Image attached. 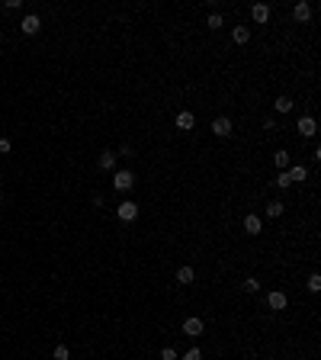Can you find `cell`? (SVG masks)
<instances>
[{
	"mask_svg": "<svg viewBox=\"0 0 321 360\" xmlns=\"http://www.w3.org/2000/svg\"><path fill=\"white\" fill-rule=\"evenodd\" d=\"M132 183H135V174H132V171H116V174H113V187L119 190V193L132 190Z\"/></svg>",
	"mask_w": 321,
	"mask_h": 360,
	"instance_id": "obj_1",
	"label": "cell"
},
{
	"mask_svg": "<svg viewBox=\"0 0 321 360\" xmlns=\"http://www.w3.org/2000/svg\"><path fill=\"white\" fill-rule=\"evenodd\" d=\"M116 216H119L122 222H135L138 219V203H132V200H126L119 209H116Z\"/></svg>",
	"mask_w": 321,
	"mask_h": 360,
	"instance_id": "obj_2",
	"label": "cell"
},
{
	"mask_svg": "<svg viewBox=\"0 0 321 360\" xmlns=\"http://www.w3.org/2000/svg\"><path fill=\"white\" fill-rule=\"evenodd\" d=\"M19 29H23V32H26V36H36V32H39V29H42V19H39V16H36V13H29V16H26V19H23V23H19Z\"/></svg>",
	"mask_w": 321,
	"mask_h": 360,
	"instance_id": "obj_3",
	"label": "cell"
},
{
	"mask_svg": "<svg viewBox=\"0 0 321 360\" xmlns=\"http://www.w3.org/2000/svg\"><path fill=\"white\" fill-rule=\"evenodd\" d=\"M212 132L218 135V139H228V135H231V119H228V116H218V119L212 122Z\"/></svg>",
	"mask_w": 321,
	"mask_h": 360,
	"instance_id": "obj_4",
	"label": "cell"
},
{
	"mask_svg": "<svg viewBox=\"0 0 321 360\" xmlns=\"http://www.w3.org/2000/svg\"><path fill=\"white\" fill-rule=\"evenodd\" d=\"M174 122H177V129H180V132H190V129L196 126V116L183 110V113H177V119H174Z\"/></svg>",
	"mask_w": 321,
	"mask_h": 360,
	"instance_id": "obj_5",
	"label": "cell"
},
{
	"mask_svg": "<svg viewBox=\"0 0 321 360\" xmlns=\"http://www.w3.org/2000/svg\"><path fill=\"white\" fill-rule=\"evenodd\" d=\"M183 335L199 338L202 335V318H187V322H183Z\"/></svg>",
	"mask_w": 321,
	"mask_h": 360,
	"instance_id": "obj_6",
	"label": "cell"
},
{
	"mask_svg": "<svg viewBox=\"0 0 321 360\" xmlns=\"http://www.w3.org/2000/svg\"><path fill=\"white\" fill-rule=\"evenodd\" d=\"M251 16H254V23H267L270 19V6L267 3H254L251 6Z\"/></svg>",
	"mask_w": 321,
	"mask_h": 360,
	"instance_id": "obj_7",
	"label": "cell"
},
{
	"mask_svg": "<svg viewBox=\"0 0 321 360\" xmlns=\"http://www.w3.org/2000/svg\"><path fill=\"white\" fill-rule=\"evenodd\" d=\"M299 135H305V139H312V135H315V119H312V116H302V119H299Z\"/></svg>",
	"mask_w": 321,
	"mask_h": 360,
	"instance_id": "obj_8",
	"label": "cell"
},
{
	"mask_svg": "<svg viewBox=\"0 0 321 360\" xmlns=\"http://www.w3.org/2000/svg\"><path fill=\"white\" fill-rule=\"evenodd\" d=\"M231 39H235L238 45L251 42V26H235V29H231Z\"/></svg>",
	"mask_w": 321,
	"mask_h": 360,
	"instance_id": "obj_9",
	"label": "cell"
},
{
	"mask_svg": "<svg viewBox=\"0 0 321 360\" xmlns=\"http://www.w3.org/2000/svg\"><path fill=\"white\" fill-rule=\"evenodd\" d=\"M267 305H270V309H286V293H279V289H273V293L267 296Z\"/></svg>",
	"mask_w": 321,
	"mask_h": 360,
	"instance_id": "obj_10",
	"label": "cell"
},
{
	"mask_svg": "<svg viewBox=\"0 0 321 360\" xmlns=\"http://www.w3.org/2000/svg\"><path fill=\"white\" fill-rule=\"evenodd\" d=\"M292 16H296L299 23H305V19L312 16V3H305V0H302V3H296V6H292Z\"/></svg>",
	"mask_w": 321,
	"mask_h": 360,
	"instance_id": "obj_11",
	"label": "cell"
},
{
	"mask_svg": "<svg viewBox=\"0 0 321 360\" xmlns=\"http://www.w3.org/2000/svg\"><path fill=\"white\" fill-rule=\"evenodd\" d=\"M193 280H196L193 267H180V270H177V283H180V287H190Z\"/></svg>",
	"mask_w": 321,
	"mask_h": 360,
	"instance_id": "obj_12",
	"label": "cell"
},
{
	"mask_svg": "<svg viewBox=\"0 0 321 360\" xmlns=\"http://www.w3.org/2000/svg\"><path fill=\"white\" fill-rule=\"evenodd\" d=\"M244 232H251V235H257V232H260V216H254V213H251V216H244Z\"/></svg>",
	"mask_w": 321,
	"mask_h": 360,
	"instance_id": "obj_13",
	"label": "cell"
},
{
	"mask_svg": "<svg viewBox=\"0 0 321 360\" xmlns=\"http://www.w3.org/2000/svg\"><path fill=\"white\" fill-rule=\"evenodd\" d=\"M116 167V154L113 151H103L100 154V171H113Z\"/></svg>",
	"mask_w": 321,
	"mask_h": 360,
	"instance_id": "obj_14",
	"label": "cell"
},
{
	"mask_svg": "<svg viewBox=\"0 0 321 360\" xmlns=\"http://www.w3.org/2000/svg\"><path fill=\"white\" fill-rule=\"evenodd\" d=\"M286 174H289V180H292V183H296V180H305V177H309V171H305V167H302V164H296V167H289V171H286Z\"/></svg>",
	"mask_w": 321,
	"mask_h": 360,
	"instance_id": "obj_15",
	"label": "cell"
},
{
	"mask_svg": "<svg viewBox=\"0 0 321 360\" xmlns=\"http://www.w3.org/2000/svg\"><path fill=\"white\" fill-rule=\"evenodd\" d=\"M283 209H286V203H279V200L267 203V216H270V219H276V216H283Z\"/></svg>",
	"mask_w": 321,
	"mask_h": 360,
	"instance_id": "obj_16",
	"label": "cell"
},
{
	"mask_svg": "<svg viewBox=\"0 0 321 360\" xmlns=\"http://www.w3.org/2000/svg\"><path fill=\"white\" fill-rule=\"evenodd\" d=\"M273 161H276L279 171H286V167H289V154H286V151H276V154H273Z\"/></svg>",
	"mask_w": 321,
	"mask_h": 360,
	"instance_id": "obj_17",
	"label": "cell"
},
{
	"mask_svg": "<svg viewBox=\"0 0 321 360\" xmlns=\"http://www.w3.org/2000/svg\"><path fill=\"white\" fill-rule=\"evenodd\" d=\"M292 110V100L289 97H276V113H289Z\"/></svg>",
	"mask_w": 321,
	"mask_h": 360,
	"instance_id": "obj_18",
	"label": "cell"
},
{
	"mask_svg": "<svg viewBox=\"0 0 321 360\" xmlns=\"http://www.w3.org/2000/svg\"><path fill=\"white\" fill-rule=\"evenodd\" d=\"M276 187H279V190L292 187V180H289V174H286V171H279V174H276Z\"/></svg>",
	"mask_w": 321,
	"mask_h": 360,
	"instance_id": "obj_19",
	"label": "cell"
},
{
	"mask_svg": "<svg viewBox=\"0 0 321 360\" xmlns=\"http://www.w3.org/2000/svg\"><path fill=\"white\" fill-rule=\"evenodd\" d=\"M55 360H71V351H67L64 344H58V348H55Z\"/></svg>",
	"mask_w": 321,
	"mask_h": 360,
	"instance_id": "obj_20",
	"label": "cell"
},
{
	"mask_svg": "<svg viewBox=\"0 0 321 360\" xmlns=\"http://www.w3.org/2000/svg\"><path fill=\"white\" fill-rule=\"evenodd\" d=\"M257 289H260V283H257L254 277H248V280H244V293H257Z\"/></svg>",
	"mask_w": 321,
	"mask_h": 360,
	"instance_id": "obj_21",
	"label": "cell"
},
{
	"mask_svg": "<svg viewBox=\"0 0 321 360\" xmlns=\"http://www.w3.org/2000/svg\"><path fill=\"white\" fill-rule=\"evenodd\" d=\"M309 289H312V293H318V289H321V277H318V274L309 277Z\"/></svg>",
	"mask_w": 321,
	"mask_h": 360,
	"instance_id": "obj_22",
	"label": "cell"
},
{
	"mask_svg": "<svg viewBox=\"0 0 321 360\" xmlns=\"http://www.w3.org/2000/svg\"><path fill=\"white\" fill-rule=\"evenodd\" d=\"M222 23H225V19L218 16V13H212V16H209V29H222Z\"/></svg>",
	"mask_w": 321,
	"mask_h": 360,
	"instance_id": "obj_23",
	"label": "cell"
},
{
	"mask_svg": "<svg viewBox=\"0 0 321 360\" xmlns=\"http://www.w3.org/2000/svg\"><path fill=\"white\" fill-rule=\"evenodd\" d=\"M161 360H180V357H177L174 348H164V351H161Z\"/></svg>",
	"mask_w": 321,
	"mask_h": 360,
	"instance_id": "obj_24",
	"label": "cell"
},
{
	"mask_svg": "<svg viewBox=\"0 0 321 360\" xmlns=\"http://www.w3.org/2000/svg\"><path fill=\"white\" fill-rule=\"evenodd\" d=\"M183 360H202V354H199V348H190V351H187V357H183Z\"/></svg>",
	"mask_w": 321,
	"mask_h": 360,
	"instance_id": "obj_25",
	"label": "cell"
},
{
	"mask_svg": "<svg viewBox=\"0 0 321 360\" xmlns=\"http://www.w3.org/2000/svg\"><path fill=\"white\" fill-rule=\"evenodd\" d=\"M0 154H10V142L6 139H0Z\"/></svg>",
	"mask_w": 321,
	"mask_h": 360,
	"instance_id": "obj_26",
	"label": "cell"
},
{
	"mask_svg": "<svg viewBox=\"0 0 321 360\" xmlns=\"http://www.w3.org/2000/svg\"><path fill=\"white\" fill-rule=\"evenodd\" d=\"M0 200H3V193H0Z\"/></svg>",
	"mask_w": 321,
	"mask_h": 360,
	"instance_id": "obj_27",
	"label": "cell"
}]
</instances>
